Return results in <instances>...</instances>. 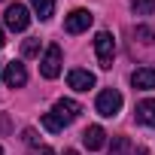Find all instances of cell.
I'll list each match as a JSON object with an SVG mask.
<instances>
[{
    "label": "cell",
    "mask_w": 155,
    "mask_h": 155,
    "mask_svg": "<svg viewBox=\"0 0 155 155\" xmlns=\"http://www.w3.org/2000/svg\"><path fill=\"white\" fill-rule=\"evenodd\" d=\"M94 52H97L101 67L110 70V67H113V58H116V37H113L110 31H101V34L94 37Z\"/></svg>",
    "instance_id": "1"
},
{
    "label": "cell",
    "mask_w": 155,
    "mask_h": 155,
    "mask_svg": "<svg viewBox=\"0 0 155 155\" xmlns=\"http://www.w3.org/2000/svg\"><path fill=\"white\" fill-rule=\"evenodd\" d=\"M94 110H97V116H104V119L119 116V110H122V94H119L116 88H104V91L97 94V101H94Z\"/></svg>",
    "instance_id": "2"
},
{
    "label": "cell",
    "mask_w": 155,
    "mask_h": 155,
    "mask_svg": "<svg viewBox=\"0 0 155 155\" xmlns=\"http://www.w3.org/2000/svg\"><path fill=\"white\" fill-rule=\"evenodd\" d=\"M61 46H49L46 49V55H43V61H40V73L46 76V79H58V76H61Z\"/></svg>",
    "instance_id": "3"
},
{
    "label": "cell",
    "mask_w": 155,
    "mask_h": 155,
    "mask_svg": "<svg viewBox=\"0 0 155 155\" xmlns=\"http://www.w3.org/2000/svg\"><path fill=\"white\" fill-rule=\"evenodd\" d=\"M3 21H6L9 31H28L31 12H28V6H21V3H9L6 12H3Z\"/></svg>",
    "instance_id": "4"
},
{
    "label": "cell",
    "mask_w": 155,
    "mask_h": 155,
    "mask_svg": "<svg viewBox=\"0 0 155 155\" xmlns=\"http://www.w3.org/2000/svg\"><path fill=\"white\" fill-rule=\"evenodd\" d=\"M91 21H94V15H91L88 9H73V12L64 18V31H67V34H82V31L91 28Z\"/></svg>",
    "instance_id": "5"
},
{
    "label": "cell",
    "mask_w": 155,
    "mask_h": 155,
    "mask_svg": "<svg viewBox=\"0 0 155 155\" xmlns=\"http://www.w3.org/2000/svg\"><path fill=\"white\" fill-rule=\"evenodd\" d=\"M3 82H6L9 88H25V82H28V70H25L21 61L6 64V70H3Z\"/></svg>",
    "instance_id": "6"
},
{
    "label": "cell",
    "mask_w": 155,
    "mask_h": 155,
    "mask_svg": "<svg viewBox=\"0 0 155 155\" xmlns=\"http://www.w3.org/2000/svg\"><path fill=\"white\" fill-rule=\"evenodd\" d=\"M94 73L91 70H70L67 73V85L73 88V91H88V88H94Z\"/></svg>",
    "instance_id": "7"
},
{
    "label": "cell",
    "mask_w": 155,
    "mask_h": 155,
    "mask_svg": "<svg viewBox=\"0 0 155 155\" xmlns=\"http://www.w3.org/2000/svg\"><path fill=\"white\" fill-rule=\"evenodd\" d=\"M52 113H55V116H58V119H61L64 125H70L73 119H79V113H82V107L76 104L73 97H61V101L55 104V110H52Z\"/></svg>",
    "instance_id": "8"
},
{
    "label": "cell",
    "mask_w": 155,
    "mask_h": 155,
    "mask_svg": "<svg viewBox=\"0 0 155 155\" xmlns=\"http://www.w3.org/2000/svg\"><path fill=\"white\" fill-rule=\"evenodd\" d=\"M131 85L137 91H155V70L152 67H137L131 73Z\"/></svg>",
    "instance_id": "9"
},
{
    "label": "cell",
    "mask_w": 155,
    "mask_h": 155,
    "mask_svg": "<svg viewBox=\"0 0 155 155\" xmlns=\"http://www.w3.org/2000/svg\"><path fill=\"white\" fill-rule=\"evenodd\" d=\"M134 119H137L140 125H146V128H155V97L140 101L137 110H134Z\"/></svg>",
    "instance_id": "10"
},
{
    "label": "cell",
    "mask_w": 155,
    "mask_h": 155,
    "mask_svg": "<svg viewBox=\"0 0 155 155\" xmlns=\"http://www.w3.org/2000/svg\"><path fill=\"white\" fill-rule=\"evenodd\" d=\"M104 137H107V134H104V128H101V125H91V128H85V131H82V143H85V149H91V152L104 146Z\"/></svg>",
    "instance_id": "11"
},
{
    "label": "cell",
    "mask_w": 155,
    "mask_h": 155,
    "mask_svg": "<svg viewBox=\"0 0 155 155\" xmlns=\"http://www.w3.org/2000/svg\"><path fill=\"white\" fill-rule=\"evenodd\" d=\"M31 6H34V12H37L40 21H49L55 15V0H31Z\"/></svg>",
    "instance_id": "12"
},
{
    "label": "cell",
    "mask_w": 155,
    "mask_h": 155,
    "mask_svg": "<svg viewBox=\"0 0 155 155\" xmlns=\"http://www.w3.org/2000/svg\"><path fill=\"white\" fill-rule=\"evenodd\" d=\"M128 3L137 15H152L155 12V0H128Z\"/></svg>",
    "instance_id": "13"
},
{
    "label": "cell",
    "mask_w": 155,
    "mask_h": 155,
    "mask_svg": "<svg viewBox=\"0 0 155 155\" xmlns=\"http://www.w3.org/2000/svg\"><path fill=\"white\" fill-rule=\"evenodd\" d=\"M134 146H131V140L128 137H116L113 140V146H110V155H128Z\"/></svg>",
    "instance_id": "14"
},
{
    "label": "cell",
    "mask_w": 155,
    "mask_h": 155,
    "mask_svg": "<svg viewBox=\"0 0 155 155\" xmlns=\"http://www.w3.org/2000/svg\"><path fill=\"white\" fill-rule=\"evenodd\" d=\"M43 125H46V131H52V134H58V131H64V122L55 116V113H46L43 116Z\"/></svg>",
    "instance_id": "15"
},
{
    "label": "cell",
    "mask_w": 155,
    "mask_h": 155,
    "mask_svg": "<svg viewBox=\"0 0 155 155\" xmlns=\"http://www.w3.org/2000/svg\"><path fill=\"white\" fill-rule=\"evenodd\" d=\"M21 55H25V58H37V55H40V40H34V37L25 40V43H21Z\"/></svg>",
    "instance_id": "16"
},
{
    "label": "cell",
    "mask_w": 155,
    "mask_h": 155,
    "mask_svg": "<svg viewBox=\"0 0 155 155\" xmlns=\"http://www.w3.org/2000/svg\"><path fill=\"white\" fill-rule=\"evenodd\" d=\"M21 137H25V143H28V146H34V149L40 146V137H37V131H34V128H25V134H21Z\"/></svg>",
    "instance_id": "17"
},
{
    "label": "cell",
    "mask_w": 155,
    "mask_h": 155,
    "mask_svg": "<svg viewBox=\"0 0 155 155\" xmlns=\"http://www.w3.org/2000/svg\"><path fill=\"white\" fill-rule=\"evenodd\" d=\"M134 37H140L143 43H152V40H155V34H152L149 28H137V31H134Z\"/></svg>",
    "instance_id": "18"
},
{
    "label": "cell",
    "mask_w": 155,
    "mask_h": 155,
    "mask_svg": "<svg viewBox=\"0 0 155 155\" xmlns=\"http://www.w3.org/2000/svg\"><path fill=\"white\" fill-rule=\"evenodd\" d=\"M31 155H55V152H52V149H49V146H37V149H34V152H31Z\"/></svg>",
    "instance_id": "19"
},
{
    "label": "cell",
    "mask_w": 155,
    "mask_h": 155,
    "mask_svg": "<svg viewBox=\"0 0 155 155\" xmlns=\"http://www.w3.org/2000/svg\"><path fill=\"white\" fill-rule=\"evenodd\" d=\"M128 155H149V149H146V146H134Z\"/></svg>",
    "instance_id": "20"
},
{
    "label": "cell",
    "mask_w": 155,
    "mask_h": 155,
    "mask_svg": "<svg viewBox=\"0 0 155 155\" xmlns=\"http://www.w3.org/2000/svg\"><path fill=\"white\" fill-rule=\"evenodd\" d=\"M6 46V37H3V28H0V49H3Z\"/></svg>",
    "instance_id": "21"
},
{
    "label": "cell",
    "mask_w": 155,
    "mask_h": 155,
    "mask_svg": "<svg viewBox=\"0 0 155 155\" xmlns=\"http://www.w3.org/2000/svg\"><path fill=\"white\" fill-rule=\"evenodd\" d=\"M64 155H79V152H76V149H67V152H64Z\"/></svg>",
    "instance_id": "22"
},
{
    "label": "cell",
    "mask_w": 155,
    "mask_h": 155,
    "mask_svg": "<svg viewBox=\"0 0 155 155\" xmlns=\"http://www.w3.org/2000/svg\"><path fill=\"white\" fill-rule=\"evenodd\" d=\"M0 79H3V67H0Z\"/></svg>",
    "instance_id": "23"
},
{
    "label": "cell",
    "mask_w": 155,
    "mask_h": 155,
    "mask_svg": "<svg viewBox=\"0 0 155 155\" xmlns=\"http://www.w3.org/2000/svg\"><path fill=\"white\" fill-rule=\"evenodd\" d=\"M0 155H3V146H0Z\"/></svg>",
    "instance_id": "24"
}]
</instances>
